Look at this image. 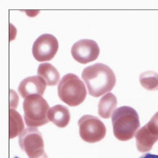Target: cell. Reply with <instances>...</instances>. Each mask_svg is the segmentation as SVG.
<instances>
[{
	"label": "cell",
	"instance_id": "9a60e30c",
	"mask_svg": "<svg viewBox=\"0 0 158 158\" xmlns=\"http://www.w3.org/2000/svg\"><path fill=\"white\" fill-rule=\"evenodd\" d=\"M149 122L158 130V111L151 118Z\"/></svg>",
	"mask_w": 158,
	"mask_h": 158
},
{
	"label": "cell",
	"instance_id": "8fae6325",
	"mask_svg": "<svg viewBox=\"0 0 158 158\" xmlns=\"http://www.w3.org/2000/svg\"><path fill=\"white\" fill-rule=\"evenodd\" d=\"M37 75L49 86L56 85L60 78V75L57 69L53 65L48 63L39 64L37 69Z\"/></svg>",
	"mask_w": 158,
	"mask_h": 158
},
{
	"label": "cell",
	"instance_id": "4fadbf2b",
	"mask_svg": "<svg viewBox=\"0 0 158 158\" xmlns=\"http://www.w3.org/2000/svg\"><path fill=\"white\" fill-rule=\"evenodd\" d=\"M24 124L21 115L14 109L9 111V137L14 139L23 130Z\"/></svg>",
	"mask_w": 158,
	"mask_h": 158
},
{
	"label": "cell",
	"instance_id": "8992f818",
	"mask_svg": "<svg viewBox=\"0 0 158 158\" xmlns=\"http://www.w3.org/2000/svg\"><path fill=\"white\" fill-rule=\"evenodd\" d=\"M19 145L29 158H36L43 155L44 144L43 135L37 128H25L19 135Z\"/></svg>",
	"mask_w": 158,
	"mask_h": 158
},
{
	"label": "cell",
	"instance_id": "e0dca14e",
	"mask_svg": "<svg viewBox=\"0 0 158 158\" xmlns=\"http://www.w3.org/2000/svg\"><path fill=\"white\" fill-rule=\"evenodd\" d=\"M36 158H48V157L47 154H46V152H44L43 155H41V156H39L38 157H36Z\"/></svg>",
	"mask_w": 158,
	"mask_h": 158
},
{
	"label": "cell",
	"instance_id": "6da1fadb",
	"mask_svg": "<svg viewBox=\"0 0 158 158\" xmlns=\"http://www.w3.org/2000/svg\"><path fill=\"white\" fill-rule=\"evenodd\" d=\"M82 78L85 83L89 94L99 98L110 92L116 84V77L108 66L98 63L85 68Z\"/></svg>",
	"mask_w": 158,
	"mask_h": 158
},
{
	"label": "cell",
	"instance_id": "30bf717a",
	"mask_svg": "<svg viewBox=\"0 0 158 158\" xmlns=\"http://www.w3.org/2000/svg\"><path fill=\"white\" fill-rule=\"evenodd\" d=\"M48 118L59 128L67 127L70 120V113L69 109L63 105L58 104L49 108Z\"/></svg>",
	"mask_w": 158,
	"mask_h": 158
},
{
	"label": "cell",
	"instance_id": "ba28073f",
	"mask_svg": "<svg viewBox=\"0 0 158 158\" xmlns=\"http://www.w3.org/2000/svg\"><path fill=\"white\" fill-rule=\"evenodd\" d=\"M71 53L75 61L82 64H87L95 61L98 58L100 49L94 41L81 39L72 46Z\"/></svg>",
	"mask_w": 158,
	"mask_h": 158
},
{
	"label": "cell",
	"instance_id": "3957f363",
	"mask_svg": "<svg viewBox=\"0 0 158 158\" xmlns=\"http://www.w3.org/2000/svg\"><path fill=\"white\" fill-rule=\"evenodd\" d=\"M58 94L63 102L74 107L84 102L87 96V90L77 75L68 73L60 81L58 86Z\"/></svg>",
	"mask_w": 158,
	"mask_h": 158
},
{
	"label": "cell",
	"instance_id": "277c9868",
	"mask_svg": "<svg viewBox=\"0 0 158 158\" xmlns=\"http://www.w3.org/2000/svg\"><path fill=\"white\" fill-rule=\"evenodd\" d=\"M25 122L28 127H37L49 122V106L43 96L33 94L25 98L23 102Z\"/></svg>",
	"mask_w": 158,
	"mask_h": 158
},
{
	"label": "cell",
	"instance_id": "2e32d148",
	"mask_svg": "<svg viewBox=\"0 0 158 158\" xmlns=\"http://www.w3.org/2000/svg\"><path fill=\"white\" fill-rule=\"evenodd\" d=\"M139 158H158V156L155 154H152L151 153H146L143 154L142 156H141Z\"/></svg>",
	"mask_w": 158,
	"mask_h": 158
},
{
	"label": "cell",
	"instance_id": "5b68a950",
	"mask_svg": "<svg viewBox=\"0 0 158 158\" xmlns=\"http://www.w3.org/2000/svg\"><path fill=\"white\" fill-rule=\"evenodd\" d=\"M78 125L81 139L87 143H96L106 136V127L96 116L84 115L78 120Z\"/></svg>",
	"mask_w": 158,
	"mask_h": 158
},
{
	"label": "cell",
	"instance_id": "52a82bcc",
	"mask_svg": "<svg viewBox=\"0 0 158 158\" xmlns=\"http://www.w3.org/2000/svg\"><path fill=\"white\" fill-rule=\"evenodd\" d=\"M58 41L52 34H44L39 36L32 46V55L39 62L51 60L57 53Z\"/></svg>",
	"mask_w": 158,
	"mask_h": 158
},
{
	"label": "cell",
	"instance_id": "5bb4252c",
	"mask_svg": "<svg viewBox=\"0 0 158 158\" xmlns=\"http://www.w3.org/2000/svg\"><path fill=\"white\" fill-rule=\"evenodd\" d=\"M139 81L141 85L146 90H158V75L154 72L148 71L142 73L140 75Z\"/></svg>",
	"mask_w": 158,
	"mask_h": 158
},
{
	"label": "cell",
	"instance_id": "7a4b0ae2",
	"mask_svg": "<svg viewBox=\"0 0 158 158\" xmlns=\"http://www.w3.org/2000/svg\"><path fill=\"white\" fill-rule=\"evenodd\" d=\"M111 120L114 135L121 141L132 139L140 125L137 112L130 106H122L116 109Z\"/></svg>",
	"mask_w": 158,
	"mask_h": 158
},
{
	"label": "cell",
	"instance_id": "9c48e42d",
	"mask_svg": "<svg viewBox=\"0 0 158 158\" xmlns=\"http://www.w3.org/2000/svg\"><path fill=\"white\" fill-rule=\"evenodd\" d=\"M46 85V82L40 77H29L23 79L20 83L18 92L22 98L24 99L33 94L43 96Z\"/></svg>",
	"mask_w": 158,
	"mask_h": 158
},
{
	"label": "cell",
	"instance_id": "7c38bea8",
	"mask_svg": "<svg viewBox=\"0 0 158 158\" xmlns=\"http://www.w3.org/2000/svg\"><path fill=\"white\" fill-rule=\"evenodd\" d=\"M117 106L116 96L110 93L102 96L98 104V114L102 118H110Z\"/></svg>",
	"mask_w": 158,
	"mask_h": 158
}]
</instances>
